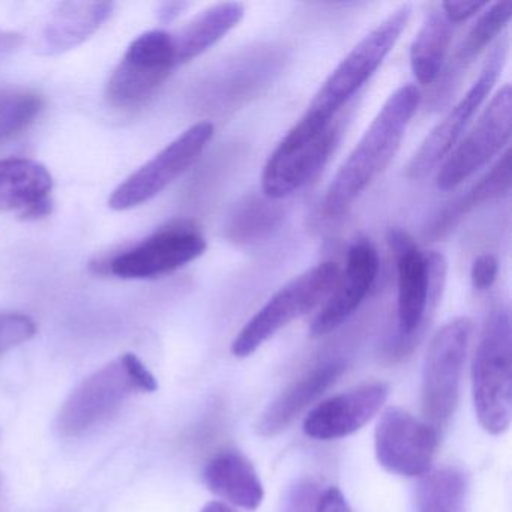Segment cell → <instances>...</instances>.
I'll use <instances>...</instances> for the list:
<instances>
[{
	"mask_svg": "<svg viewBox=\"0 0 512 512\" xmlns=\"http://www.w3.org/2000/svg\"><path fill=\"white\" fill-rule=\"evenodd\" d=\"M245 16V7L239 2H223L206 8L173 35L176 64L182 65L199 58L220 43Z\"/></svg>",
	"mask_w": 512,
	"mask_h": 512,
	"instance_id": "21",
	"label": "cell"
},
{
	"mask_svg": "<svg viewBox=\"0 0 512 512\" xmlns=\"http://www.w3.org/2000/svg\"><path fill=\"white\" fill-rule=\"evenodd\" d=\"M53 178L37 161L10 158L0 161V211H17L23 220L52 214Z\"/></svg>",
	"mask_w": 512,
	"mask_h": 512,
	"instance_id": "17",
	"label": "cell"
},
{
	"mask_svg": "<svg viewBox=\"0 0 512 512\" xmlns=\"http://www.w3.org/2000/svg\"><path fill=\"white\" fill-rule=\"evenodd\" d=\"M338 274L340 268L334 262H323L290 280L245 323L233 340V355H253L281 329L319 307L331 293Z\"/></svg>",
	"mask_w": 512,
	"mask_h": 512,
	"instance_id": "6",
	"label": "cell"
},
{
	"mask_svg": "<svg viewBox=\"0 0 512 512\" xmlns=\"http://www.w3.org/2000/svg\"><path fill=\"white\" fill-rule=\"evenodd\" d=\"M37 323L25 314H0V355L31 340Z\"/></svg>",
	"mask_w": 512,
	"mask_h": 512,
	"instance_id": "28",
	"label": "cell"
},
{
	"mask_svg": "<svg viewBox=\"0 0 512 512\" xmlns=\"http://www.w3.org/2000/svg\"><path fill=\"white\" fill-rule=\"evenodd\" d=\"M43 109L40 95L31 91H0V142L25 130Z\"/></svg>",
	"mask_w": 512,
	"mask_h": 512,
	"instance_id": "27",
	"label": "cell"
},
{
	"mask_svg": "<svg viewBox=\"0 0 512 512\" xmlns=\"http://www.w3.org/2000/svg\"><path fill=\"white\" fill-rule=\"evenodd\" d=\"M190 5L187 2H166L158 8V20L164 25H169L173 20L178 19Z\"/></svg>",
	"mask_w": 512,
	"mask_h": 512,
	"instance_id": "34",
	"label": "cell"
},
{
	"mask_svg": "<svg viewBox=\"0 0 512 512\" xmlns=\"http://www.w3.org/2000/svg\"><path fill=\"white\" fill-rule=\"evenodd\" d=\"M139 391L124 356L104 365L82 380L62 403L59 433L77 437L109 418L131 394Z\"/></svg>",
	"mask_w": 512,
	"mask_h": 512,
	"instance_id": "13",
	"label": "cell"
},
{
	"mask_svg": "<svg viewBox=\"0 0 512 512\" xmlns=\"http://www.w3.org/2000/svg\"><path fill=\"white\" fill-rule=\"evenodd\" d=\"M421 100V91L415 85L401 86L389 95L332 179L323 200V211L328 217L346 214L358 197L385 172L400 149Z\"/></svg>",
	"mask_w": 512,
	"mask_h": 512,
	"instance_id": "1",
	"label": "cell"
},
{
	"mask_svg": "<svg viewBox=\"0 0 512 512\" xmlns=\"http://www.w3.org/2000/svg\"><path fill=\"white\" fill-rule=\"evenodd\" d=\"M488 4H479V2H443L440 5L443 14L451 25L467 22V20L475 17L479 11L487 8Z\"/></svg>",
	"mask_w": 512,
	"mask_h": 512,
	"instance_id": "32",
	"label": "cell"
},
{
	"mask_svg": "<svg viewBox=\"0 0 512 512\" xmlns=\"http://www.w3.org/2000/svg\"><path fill=\"white\" fill-rule=\"evenodd\" d=\"M178 67L173 35L149 31L133 41L107 83V100L118 109L145 104Z\"/></svg>",
	"mask_w": 512,
	"mask_h": 512,
	"instance_id": "8",
	"label": "cell"
},
{
	"mask_svg": "<svg viewBox=\"0 0 512 512\" xmlns=\"http://www.w3.org/2000/svg\"><path fill=\"white\" fill-rule=\"evenodd\" d=\"M319 496L316 484L310 481L298 482L287 493L281 512H316Z\"/></svg>",
	"mask_w": 512,
	"mask_h": 512,
	"instance_id": "29",
	"label": "cell"
},
{
	"mask_svg": "<svg viewBox=\"0 0 512 512\" xmlns=\"http://www.w3.org/2000/svg\"><path fill=\"white\" fill-rule=\"evenodd\" d=\"M208 250L203 233L194 224L173 223L107 262V269L124 280L163 277L199 259Z\"/></svg>",
	"mask_w": 512,
	"mask_h": 512,
	"instance_id": "12",
	"label": "cell"
},
{
	"mask_svg": "<svg viewBox=\"0 0 512 512\" xmlns=\"http://www.w3.org/2000/svg\"><path fill=\"white\" fill-rule=\"evenodd\" d=\"M112 11L113 4L109 2H64L56 5L41 32V52L53 56L76 49L109 20Z\"/></svg>",
	"mask_w": 512,
	"mask_h": 512,
	"instance_id": "19",
	"label": "cell"
},
{
	"mask_svg": "<svg viewBox=\"0 0 512 512\" xmlns=\"http://www.w3.org/2000/svg\"><path fill=\"white\" fill-rule=\"evenodd\" d=\"M506 53H508V41L503 38L497 41L491 49L478 79L470 86L469 91L461 97V100L446 113L445 118L431 130L419 146L418 151L410 158L407 166V176L410 179H422L430 175L434 169L445 161L449 152L457 146L467 125L473 116L481 109L484 101L490 97L497 79L505 67Z\"/></svg>",
	"mask_w": 512,
	"mask_h": 512,
	"instance_id": "9",
	"label": "cell"
},
{
	"mask_svg": "<svg viewBox=\"0 0 512 512\" xmlns=\"http://www.w3.org/2000/svg\"><path fill=\"white\" fill-rule=\"evenodd\" d=\"M379 274V254L368 239H358L347 251L346 266L338 274L322 310L311 323L313 337H325L347 322L367 298Z\"/></svg>",
	"mask_w": 512,
	"mask_h": 512,
	"instance_id": "15",
	"label": "cell"
},
{
	"mask_svg": "<svg viewBox=\"0 0 512 512\" xmlns=\"http://www.w3.org/2000/svg\"><path fill=\"white\" fill-rule=\"evenodd\" d=\"M346 371L340 359L322 362L290 383L260 416L256 431L262 437H274L286 430L326 389L331 388Z\"/></svg>",
	"mask_w": 512,
	"mask_h": 512,
	"instance_id": "18",
	"label": "cell"
},
{
	"mask_svg": "<svg viewBox=\"0 0 512 512\" xmlns=\"http://www.w3.org/2000/svg\"><path fill=\"white\" fill-rule=\"evenodd\" d=\"M397 266L398 337L391 343V356H403L418 341L428 317L445 289L448 262L439 251L425 254L415 239L401 229L386 235Z\"/></svg>",
	"mask_w": 512,
	"mask_h": 512,
	"instance_id": "2",
	"label": "cell"
},
{
	"mask_svg": "<svg viewBox=\"0 0 512 512\" xmlns=\"http://www.w3.org/2000/svg\"><path fill=\"white\" fill-rule=\"evenodd\" d=\"M214 130L211 122H199L188 128L113 191L110 208L128 211L157 197L196 163L211 142Z\"/></svg>",
	"mask_w": 512,
	"mask_h": 512,
	"instance_id": "11",
	"label": "cell"
},
{
	"mask_svg": "<svg viewBox=\"0 0 512 512\" xmlns=\"http://www.w3.org/2000/svg\"><path fill=\"white\" fill-rule=\"evenodd\" d=\"M509 188H511V152L508 149L494 164L493 169L484 178L479 179L478 184H475V187L463 199L458 200L451 208L445 209L442 217L434 226V232L437 235H442L446 230H451V227L470 209L497 199V197H502L503 194L508 193Z\"/></svg>",
	"mask_w": 512,
	"mask_h": 512,
	"instance_id": "24",
	"label": "cell"
},
{
	"mask_svg": "<svg viewBox=\"0 0 512 512\" xmlns=\"http://www.w3.org/2000/svg\"><path fill=\"white\" fill-rule=\"evenodd\" d=\"M200 512H238V511H235V509L230 508V506L226 505V503L217 502V500H214V502L206 503V505L203 506L202 511H200Z\"/></svg>",
	"mask_w": 512,
	"mask_h": 512,
	"instance_id": "35",
	"label": "cell"
},
{
	"mask_svg": "<svg viewBox=\"0 0 512 512\" xmlns=\"http://www.w3.org/2000/svg\"><path fill=\"white\" fill-rule=\"evenodd\" d=\"M203 482L215 496L254 511L265 499V488L250 460L235 449L218 452L203 469Z\"/></svg>",
	"mask_w": 512,
	"mask_h": 512,
	"instance_id": "20",
	"label": "cell"
},
{
	"mask_svg": "<svg viewBox=\"0 0 512 512\" xmlns=\"http://www.w3.org/2000/svg\"><path fill=\"white\" fill-rule=\"evenodd\" d=\"M473 403L479 424L493 436L508 431L512 418L511 313L491 311L473 359Z\"/></svg>",
	"mask_w": 512,
	"mask_h": 512,
	"instance_id": "3",
	"label": "cell"
},
{
	"mask_svg": "<svg viewBox=\"0 0 512 512\" xmlns=\"http://www.w3.org/2000/svg\"><path fill=\"white\" fill-rule=\"evenodd\" d=\"M511 16L512 5L509 2H496L490 7L487 5V10L479 16L475 25L467 32L466 38L461 41L460 47L449 61L445 74L440 77L442 83L437 92V100L442 101L443 98L449 97L451 91L454 92L455 86L460 82L463 74L469 70L475 59L502 34L503 29L508 26Z\"/></svg>",
	"mask_w": 512,
	"mask_h": 512,
	"instance_id": "22",
	"label": "cell"
},
{
	"mask_svg": "<svg viewBox=\"0 0 512 512\" xmlns=\"http://www.w3.org/2000/svg\"><path fill=\"white\" fill-rule=\"evenodd\" d=\"M410 14V5H401L368 32L332 70L311 100L307 112L334 121L337 113L358 94L394 50L409 23Z\"/></svg>",
	"mask_w": 512,
	"mask_h": 512,
	"instance_id": "5",
	"label": "cell"
},
{
	"mask_svg": "<svg viewBox=\"0 0 512 512\" xmlns=\"http://www.w3.org/2000/svg\"><path fill=\"white\" fill-rule=\"evenodd\" d=\"M467 482L455 467H443L419 485V512H466Z\"/></svg>",
	"mask_w": 512,
	"mask_h": 512,
	"instance_id": "25",
	"label": "cell"
},
{
	"mask_svg": "<svg viewBox=\"0 0 512 512\" xmlns=\"http://www.w3.org/2000/svg\"><path fill=\"white\" fill-rule=\"evenodd\" d=\"M497 272H499V262L496 256L490 253L479 254L473 260L472 269H470L472 286L479 292L490 289L496 281Z\"/></svg>",
	"mask_w": 512,
	"mask_h": 512,
	"instance_id": "30",
	"label": "cell"
},
{
	"mask_svg": "<svg viewBox=\"0 0 512 512\" xmlns=\"http://www.w3.org/2000/svg\"><path fill=\"white\" fill-rule=\"evenodd\" d=\"M125 362H127L128 370L136 382L140 392H155L158 389V382L154 374L148 370L145 364L137 358L133 353H125Z\"/></svg>",
	"mask_w": 512,
	"mask_h": 512,
	"instance_id": "31",
	"label": "cell"
},
{
	"mask_svg": "<svg viewBox=\"0 0 512 512\" xmlns=\"http://www.w3.org/2000/svg\"><path fill=\"white\" fill-rule=\"evenodd\" d=\"M385 383H367L334 395L314 407L304 421V433L314 440H337L367 425L388 400Z\"/></svg>",
	"mask_w": 512,
	"mask_h": 512,
	"instance_id": "16",
	"label": "cell"
},
{
	"mask_svg": "<svg viewBox=\"0 0 512 512\" xmlns=\"http://www.w3.org/2000/svg\"><path fill=\"white\" fill-rule=\"evenodd\" d=\"M512 91L505 85L491 98L472 130L449 152L436 176L439 190L451 191L484 169L511 139Z\"/></svg>",
	"mask_w": 512,
	"mask_h": 512,
	"instance_id": "10",
	"label": "cell"
},
{
	"mask_svg": "<svg viewBox=\"0 0 512 512\" xmlns=\"http://www.w3.org/2000/svg\"><path fill=\"white\" fill-rule=\"evenodd\" d=\"M316 512H353L344 494L337 487H329L320 494Z\"/></svg>",
	"mask_w": 512,
	"mask_h": 512,
	"instance_id": "33",
	"label": "cell"
},
{
	"mask_svg": "<svg viewBox=\"0 0 512 512\" xmlns=\"http://www.w3.org/2000/svg\"><path fill=\"white\" fill-rule=\"evenodd\" d=\"M472 334V320L457 317L431 340L422 370L421 406L427 424L434 430L445 427L457 410L461 373Z\"/></svg>",
	"mask_w": 512,
	"mask_h": 512,
	"instance_id": "7",
	"label": "cell"
},
{
	"mask_svg": "<svg viewBox=\"0 0 512 512\" xmlns=\"http://www.w3.org/2000/svg\"><path fill=\"white\" fill-rule=\"evenodd\" d=\"M452 26L440 7L427 14L422 22L410 46V68L419 85H433L442 77L443 64L454 32Z\"/></svg>",
	"mask_w": 512,
	"mask_h": 512,
	"instance_id": "23",
	"label": "cell"
},
{
	"mask_svg": "<svg viewBox=\"0 0 512 512\" xmlns=\"http://www.w3.org/2000/svg\"><path fill=\"white\" fill-rule=\"evenodd\" d=\"M338 134L334 121L305 112L266 161L262 173L266 199H286L310 184L337 148Z\"/></svg>",
	"mask_w": 512,
	"mask_h": 512,
	"instance_id": "4",
	"label": "cell"
},
{
	"mask_svg": "<svg viewBox=\"0 0 512 512\" xmlns=\"http://www.w3.org/2000/svg\"><path fill=\"white\" fill-rule=\"evenodd\" d=\"M272 202L274 200H247L233 215L229 226L232 238L238 242H251L271 233L281 220L280 209Z\"/></svg>",
	"mask_w": 512,
	"mask_h": 512,
	"instance_id": "26",
	"label": "cell"
},
{
	"mask_svg": "<svg viewBox=\"0 0 512 512\" xmlns=\"http://www.w3.org/2000/svg\"><path fill=\"white\" fill-rule=\"evenodd\" d=\"M437 442V430L395 406L382 413L374 433V449L380 466L407 478L430 472Z\"/></svg>",
	"mask_w": 512,
	"mask_h": 512,
	"instance_id": "14",
	"label": "cell"
}]
</instances>
